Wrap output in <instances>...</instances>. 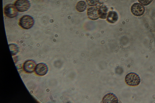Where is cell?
I'll return each instance as SVG.
<instances>
[{"label":"cell","instance_id":"5b68a950","mask_svg":"<svg viewBox=\"0 0 155 103\" xmlns=\"http://www.w3.org/2000/svg\"><path fill=\"white\" fill-rule=\"evenodd\" d=\"M131 11L133 14L139 16L142 15L145 11V8L141 4L135 3L131 7Z\"/></svg>","mask_w":155,"mask_h":103},{"label":"cell","instance_id":"ba28073f","mask_svg":"<svg viewBox=\"0 0 155 103\" xmlns=\"http://www.w3.org/2000/svg\"><path fill=\"white\" fill-rule=\"evenodd\" d=\"M102 101L104 103H117L118 102V100L114 94L110 93L107 94L104 97Z\"/></svg>","mask_w":155,"mask_h":103},{"label":"cell","instance_id":"9a60e30c","mask_svg":"<svg viewBox=\"0 0 155 103\" xmlns=\"http://www.w3.org/2000/svg\"><path fill=\"white\" fill-rule=\"evenodd\" d=\"M139 2L143 5L147 6L150 4L153 0H138Z\"/></svg>","mask_w":155,"mask_h":103},{"label":"cell","instance_id":"7c38bea8","mask_svg":"<svg viewBox=\"0 0 155 103\" xmlns=\"http://www.w3.org/2000/svg\"><path fill=\"white\" fill-rule=\"evenodd\" d=\"M86 8L87 5L85 2L83 1L78 2L76 6V9L79 12H82L84 11Z\"/></svg>","mask_w":155,"mask_h":103},{"label":"cell","instance_id":"6da1fadb","mask_svg":"<svg viewBox=\"0 0 155 103\" xmlns=\"http://www.w3.org/2000/svg\"><path fill=\"white\" fill-rule=\"evenodd\" d=\"M18 23L19 25L22 28L28 29L33 26L34 20L31 16L25 15L20 18Z\"/></svg>","mask_w":155,"mask_h":103},{"label":"cell","instance_id":"8fae6325","mask_svg":"<svg viewBox=\"0 0 155 103\" xmlns=\"http://www.w3.org/2000/svg\"><path fill=\"white\" fill-rule=\"evenodd\" d=\"M99 9L100 13V18H106L108 11L107 7L105 5H102L99 6Z\"/></svg>","mask_w":155,"mask_h":103},{"label":"cell","instance_id":"7a4b0ae2","mask_svg":"<svg viewBox=\"0 0 155 103\" xmlns=\"http://www.w3.org/2000/svg\"><path fill=\"white\" fill-rule=\"evenodd\" d=\"M125 80L127 85L132 86H137L140 82L139 76L136 73L133 72L128 73L125 76Z\"/></svg>","mask_w":155,"mask_h":103},{"label":"cell","instance_id":"4fadbf2b","mask_svg":"<svg viewBox=\"0 0 155 103\" xmlns=\"http://www.w3.org/2000/svg\"><path fill=\"white\" fill-rule=\"evenodd\" d=\"M9 45L12 55L13 56L15 55L18 51V48L17 46L14 44H11Z\"/></svg>","mask_w":155,"mask_h":103},{"label":"cell","instance_id":"3957f363","mask_svg":"<svg viewBox=\"0 0 155 103\" xmlns=\"http://www.w3.org/2000/svg\"><path fill=\"white\" fill-rule=\"evenodd\" d=\"M14 5L18 11L20 12L27 11L30 6V3L28 0H17Z\"/></svg>","mask_w":155,"mask_h":103},{"label":"cell","instance_id":"8992f818","mask_svg":"<svg viewBox=\"0 0 155 103\" xmlns=\"http://www.w3.org/2000/svg\"><path fill=\"white\" fill-rule=\"evenodd\" d=\"M87 16L89 19L95 20L100 18L99 6L92 7L88 8L87 12Z\"/></svg>","mask_w":155,"mask_h":103},{"label":"cell","instance_id":"277c9868","mask_svg":"<svg viewBox=\"0 0 155 103\" xmlns=\"http://www.w3.org/2000/svg\"><path fill=\"white\" fill-rule=\"evenodd\" d=\"M4 12L5 14L9 18L16 17L18 14V11L14 5L12 4H8L5 6Z\"/></svg>","mask_w":155,"mask_h":103},{"label":"cell","instance_id":"5bb4252c","mask_svg":"<svg viewBox=\"0 0 155 103\" xmlns=\"http://www.w3.org/2000/svg\"><path fill=\"white\" fill-rule=\"evenodd\" d=\"M87 4L90 6L97 5L99 2V0H86Z\"/></svg>","mask_w":155,"mask_h":103},{"label":"cell","instance_id":"30bf717a","mask_svg":"<svg viewBox=\"0 0 155 103\" xmlns=\"http://www.w3.org/2000/svg\"><path fill=\"white\" fill-rule=\"evenodd\" d=\"M118 19V14L116 12L111 11L108 13L107 20L109 22L114 23Z\"/></svg>","mask_w":155,"mask_h":103},{"label":"cell","instance_id":"9c48e42d","mask_svg":"<svg viewBox=\"0 0 155 103\" xmlns=\"http://www.w3.org/2000/svg\"><path fill=\"white\" fill-rule=\"evenodd\" d=\"M36 65L35 62L32 60H28L25 62L24 68L25 70L27 72H31L34 70Z\"/></svg>","mask_w":155,"mask_h":103},{"label":"cell","instance_id":"52a82bcc","mask_svg":"<svg viewBox=\"0 0 155 103\" xmlns=\"http://www.w3.org/2000/svg\"><path fill=\"white\" fill-rule=\"evenodd\" d=\"M35 71L37 74L40 76H43L47 73L48 67L45 64L40 63L36 66Z\"/></svg>","mask_w":155,"mask_h":103}]
</instances>
